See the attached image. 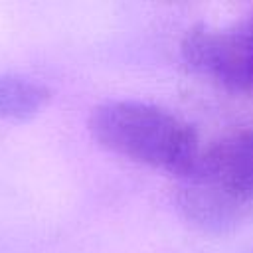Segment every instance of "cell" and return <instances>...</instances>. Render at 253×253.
Listing matches in <instances>:
<instances>
[{
    "instance_id": "6da1fadb",
    "label": "cell",
    "mask_w": 253,
    "mask_h": 253,
    "mask_svg": "<svg viewBox=\"0 0 253 253\" xmlns=\"http://www.w3.org/2000/svg\"><path fill=\"white\" fill-rule=\"evenodd\" d=\"M184 217L211 233L233 229L253 215V128L223 136L178 178Z\"/></svg>"
},
{
    "instance_id": "7a4b0ae2",
    "label": "cell",
    "mask_w": 253,
    "mask_h": 253,
    "mask_svg": "<svg viewBox=\"0 0 253 253\" xmlns=\"http://www.w3.org/2000/svg\"><path fill=\"white\" fill-rule=\"evenodd\" d=\"M89 130L107 150L178 178L202 150L196 130L182 117L134 99H109L97 105L89 117Z\"/></svg>"
},
{
    "instance_id": "3957f363",
    "label": "cell",
    "mask_w": 253,
    "mask_h": 253,
    "mask_svg": "<svg viewBox=\"0 0 253 253\" xmlns=\"http://www.w3.org/2000/svg\"><path fill=\"white\" fill-rule=\"evenodd\" d=\"M184 61L233 91L253 93V14L227 26H200L182 42Z\"/></svg>"
},
{
    "instance_id": "277c9868",
    "label": "cell",
    "mask_w": 253,
    "mask_h": 253,
    "mask_svg": "<svg viewBox=\"0 0 253 253\" xmlns=\"http://www.w3.org/2000/svg\"><path fill=\"white\" fill-rule=\"evenodd\" d=\"M49 101V89L28 75H0V119L22 123L36 117Z\"/></svg>"
}]
</instances>
